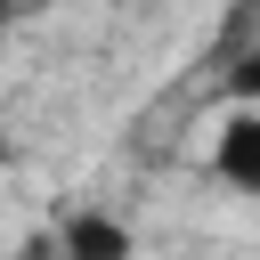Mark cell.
Wrapping results in <instances>:
<instances>
[{"label":"cell","instance_id":"1","mask_svg":"<svg viewBox=\"0 0 260 260\" xmlns=\"http://www.w3.org/2000/svg\"><path fill=\"white\" fill-rule=\"evenodd\" d=\"M211 179L260 203V106H236V114L219 122V138H211Z\"/></svg>","mask_w":260,"mask_h":260},{"label":"cell","instance_id":"2","mask_svg":"<svg viewBox=\"0 0 260 260\" xmlns=\"http://www.w3.org/2000/svg\"><path fill=\"white\" fill-rule=\"evenodd\" d=\"M8 162H16V146H8V130H0V171H8Z\"/></svg>","mask_w":260,"mask_h":260},{"label":"cell","instance_id":"3","mask_svg":"<svg viewBox=\"0 0 260 260\" xmlns=\"http://www.w3.org/2000/svg\"><path fill=\"white\" fill-rule=\"evenodd\" d=\"M8 8H24V0H0V16H8Z\"/></svg>","mask_w":260,"mask_h":260}]
</instances>
